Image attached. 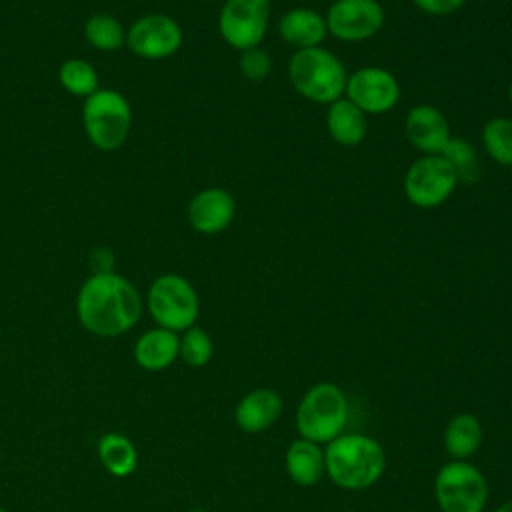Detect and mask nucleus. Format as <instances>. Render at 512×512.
I'll use <instances>...</instances> for the list:
<instances>
[{
    "label": "nucleus",
    "instance_id": "nucleus-1",
    "mask_svg": "<svg viewBox=\"0 0 512 512\" xmlns=\"http://www.w3.org/2000/svg\"><path fill=\"white\" fill-rule=\"evenodd\" d=\"M142 308L144 302L138 288L116 272L92 274L76 296L80 324L100 338H114L134 328Z\"/></svg>",
    "mask_w": 512,
    "mask_h": 512
},
{
    "label": "nucleus",
    "instance_id": "nucleus-2",
    "mask_svg": "<svg viewBox=\"0 0 512 512\" xmlns=\"http://www.w3.org/2000/svg\"><path fill=\"white\" fill-rule=\"evenodd\" d=\"M324 466L330 480L344 490H364L376 484L384 472L382 446L364 434H340L324 450Z\"/></svg>",
    "mask_w": 512,
    "mask_h": 512
},
{
    "label": "nucleus",
    "instance_id": "nucleus-3",
    "mask_svg": "<svg viewBox=\"0 0 512 512\" xmlns=\"http://www.w3.org/2000/svg\"><path fill=\"white\" fill-rule=\"evenodd\" d=\"M288 78L300 96L318 104H332L342 98L348 74L338 56L316 46L298 50L290 58Z\"/></svg>",
    "mask_w": 512,
    "mask_h": 512
},
{
    "label": "nucleus",
    "instance_id": "nucleus-4",
    "mask_svg": "<svg viewBox=\"0 0 512 512\" xmlns=\"http://www.w3.org/2000/svg\"><path fill=\"white\" fill-rule=\"evenodd\" d=\"M348 420V402L340 386L332 382L314 384L300 400L296 410V428L300 438L316 444H328L344 432Z\"/></svg>",
    "mask_w": 512,
    "mask_h": 512
},
{
    "label": "nucleus",
    "instance_id": "nucleus-5",
    "mask_svg": "<svg viewBox=\"0 0 512 512\" xmlns=\"http://www.w3.org/2000/svg\"><path fill=\"white\" fill-rule=\"evenodd\" d=\"M82 122L88 140L104 150L120 148L132 126V110L128 100L116 90H96L82 106Z\"/></svg>",
    "mask_w": 512,
    "mask_h": 512
},
{
    "label": "nucleus",
    "instance_id": "nucleus-6",
    "mask_svg": "<svg viewBox=\"0 0 512 512\" xmlns=\"http://www.w3.org/2000/svg\"><path fill=\"white\" fill-rule=\"evenodd\" d=\"M146 308L160 328L178 334L194 326L200 302L194 286L184 276L162 274L148 288Z\"/></svg>",
    "mask_w": 512,
    "mask_h": 512
},
{
    "label": "nucleus",
    "instance_id": "nucleus-7",
    "mask_svg": "<svg viewBox=\"0 0 512 512\" xmlns=\"http://www.w3.org/2000/svg\"><path fill=\"white\" fill-rule=\"evenodd\" d=\"M434 494L442 512H484L488 482L470 462L452 460L436 474Z\"/></svg>",
    "mask_w": 512,
    "mask_h": 512
},
{
    "label": "nucleus",
    "instance_id": "nucleus-8",
    "mask_svg": "<svg viewBox=\"0 0 512 512\" xmlns=\"http://www.w3.org/2000/svg\"><path fill=\"white\" fill-rule=\"evenodd\" d=\"M458 180L440 154H424L404 176V194L418 208H436L448 200Z\"/></svg>",
    "mask_w": 512,
    "mask_h": 512
},
{
    "label": "nucleus",
    "instance_id": "nucleus-9",
    "mask_svg": "<svg viewBox=\"0 0 512 512\" xmlns=\"http://www.w3.org/2000/svg\"><path fill=\"white\" fill-rule=\"evenodd\" d=\"M268 18L270 0H226L218 14V30L226 44L244 52L262 42Z\"/></svg>",
    "mask_w": 512,
    "mask_h": 512
},
{
    "label": "nucleus",
    "instance_id": "nucleus-10",
    "mask_svg": "<svg viewBox=\"0 0 512 512\" xmlns=\"http://www.w3.org/2000/svg\"><path fill=\"white\" fill-rule=\"evenodd\" d=\"M346 98L364 114H384L400 98V84L392 72L378 66H364L346 80Z\"/></svg>",
    "mask_w": 512,
    "mask_h": 512
},
{
    "label": "nucleus",
    "instance_id": "nucleus-11",
    "mask_svg": "<svg viewBox=\"0 0 512 512\" xmlns=\"http://www.w3.org/2000/svg\"><path fill=\"white\" fill-rule=\"evenodd\" d=\"M180 24L166 14H146L132 22L126 32V44L134 54L148 60L168 58L182 46Z\"/></svg>",
    "mask_w": 512,
    "mask_h": 512
},
{
    "label": "nucleus",
    "instance_id": "nucleus-12",
    "mask_svg": "<svg viewBox=\"0 0 512 512\" xmlns=\"http://www.w3.org/2000/svg\"><path fill=\"white\" fill-rule=\"evenodd\" d=\"M328 32L344 42L372 38L384 24V10L376 0H336L326 14Z\"/></svg>",
    "mask_w": 512,
    "mask_h": 512
},
{
    "label": "nucleus",
    "instance_id": "nucleus-13",
    "mask_svg": "<svg viewBox=\"0 0 512 512\" xmlns=\"http://www.w3.org/2000/svg\"><path fill=\"white\" fill-rule=\"evenodd\" d=\"M236 214L234 196L224 188L200 190L188 204V222L200 234H218Z\"/></svg>",
    "mask_w": 512,
    "mask_h": 512
},
{
    "label": "nucleus",
    "instance_id": "nucleus-14",
    "mask_svg": "<svg viewBox=\"0 0 512 512\" xmlns=\"http://www.w3.org/2000/svg\"><path fill=\"white\" fill-rule=\"evenodd\" d=\"M404 130L410 144L424 154H440L450 140L448 120L438 108L430 104H418L410 108L406 114Z\"/></svg>",
    "mask_w": 512,
    "mask_h": 512
},
{
    "label": "nucleus",
    "instance_id": "nucleus-15",
    "mask_svg": "<svg viewBox=\"0 0 512 512\" xmlns=\"http://www.w3.org/2000/svg\"><path fill=\"white\" fill-rule=\"evenodd\" d=\"M282 412V398L272 388H256L248 392L234 410V420L242 432L258 434L270 428Z\"/></svg>",
    "mask_w": 512,
    "mask_h": 512
},
{
    "label": "nucleus",
    "instance_id": "nucleus-16",
    "mask_svg": "<svg viewBox=\"0 0 512 512\" xmlns=\"http://www.w3.org/2000/svg\"><path fill=\"white\" fill-rule=\"evenodd\" d=\"M180 350V336L166 328L146 330L134 344V360L142 370L160 372L174 364Z\"/></svg>",
    "mask_w": 512,
    "mask_h": 512
},
{
    "label": "nucleus",
    "instance_id": "nucleus-17",
    "mask_svg": "<svg viewBox=\"0 0 512 512\" xmlns=\"http://www.w3.org/2000/svg\"><path fill=\"white\" fill-rule=\"evenodd\" d=\"M280 36L294 48H316L324 42L328 28L326 20L310 8H292L282 14L278 24Z\"/></svg>",
    "mask_w": 512,
    "mask_h": 512
},
{
    "label": "nucleus",
    "instance_id": "nucleus-18",
    "mask_svg": "<svg viewBox=\"0 0 512 512\" xmlns=\"http://www.w3.org/2000/svg\"><path fill=\"white\" fill-rule=\"evenodd\" d=\"M286 470L294 484L314 486L326 472L324 450L312 440H294L286 450Z\"/></svg>",
    "mask_w": 512,
    "mask_h": 512
},
{
    "label": "nucleus",
    "instance_id": "nucleus-19",
    "mask_svg": "<svg viewBox=\"0 0 512 512\" xmlns=\"http://www.w3.org/2000/svg\"><path fill=\"white\" fill-rule=\"evenodd\" d=\"M326 128L342 146H356L366 136V114L348 98H338L328 106Z\"/></svg>",
    "mask_w": 512,
    "mask_h": 512
},
{
    "label": "nucleus",
    "instance_id": "nucleus-20",
    "mask_svg": "<svg viewBox=\"0 0 512 512\" xmlns=\"http://www.w3.org/2000/svg\"><path fill=\"white\" fill-rule=\"evenodd\" d=\"M96 452L102 468L116 478L130 476L138 466V450L134 442L122 432L102 434Z\"/></svg>",
    "mask_w": 512,
    "mask_h": 512
},
{
    "label": "nucleus",
    "instance_id": "nucleus-21",
    "mask_svg": "<svg viewBox=\"0 0 512 512\" xmlns=\"http://www.w3.org/2000/svg\"><path fill=\"white\" fill-rule=\"evenodd\" d=\"M480 444H482V426L476 416L464 412V414H456L448 422L444 430V446L454 460L470 458L472 454H476Z\"/></svg>",
    "mask_w": 512,
    "mask_h": 512
},
{
    "label": "nucleus",
    "instance_id": "nucleus-22",
    "mask_svg": "<svg viewBox=\"0 0 512 512\" xmlns=\"http://www.w3.org/2000/svg\"><path fill=\"white\" fill-rule=\"evenodd\" d=\"M440 156L450 164L458 182H462V184L478 182V178H480V160H478V154H476L474 146L468 140H464L460 136H456V138L450 136V140L442 148Z\"/></svg>",
    "mask_w": 512,
    "mask_h": 512
},
{
    "label": "nucleus",
    "instance_id": "nucleus-23",
    "mask_svg": "<svg viewBox=\"0 0 512 512\" xmlns=\"http://www.w3.org/2000/svg\"><path fill=\"white\" fill-rule=\"evenodd\" d=\"M84 36L98 50H118L126 44V30L112 14H94L84 24Z\"/></svg>",
    "mask_w": 512,
    "mask_h": 512
},
{
    "label": "nucleus",
    "instance_id": "nucleus-24",
    "mask_svg": "<svg viewBox=\"0 0 512 512\" xmlns=\"http://www.w3.org/2000/svg\"><path fill=\"white\" fill-rule=\"evenodd\" d=\"M482 144L500 166H512V120L492 118L482 128Z\"/></svg>",
    "mask_w": 512,
    "mask_h": 512
},
{
    "label": "nucleus",
    "instance_id": "nucleus-25",
    "mask_svg": "<svg viewBox=\"0 0 512 512\" xmlns=\"http://www.w3.org/2000/svg\"><path fill=\"white\" fill-rule=\"evenodd\" d=\"M58 80L74 96H92L98 90V74L94 66L80 58L66 60L58 70Z\"/></svg>",
    "mask_w": 512,
    "mask_h": 512
},
{
    "label": "nucleus",
    "instance_id": "nucleus-26",
    "mask_svg": "<svg viewBox=\"0 0 512 512\" xmlns=\"http://www.w3.org/2000/svg\"><path fill=\"white\" fill-rule=\"evenodd\" d=\"M214 344L210 334L200 326H190L180 336V350L178 358H182L184 364L190 368H202L212 360Z\"/></svg>",
    "mask_w": 512,
    "mask_h": 512
},
{
    "label": "nucleus",
    "instance_id": "nucleus-27",
    "mask_svg": "<svg viewBox=\"0 0 512 512\" xmlns=\"http://www.w3.org/2000/svg\"><path fill=\"white\" fill-rule=\"evenodd\" d=\"M272 70V60L266 50L262 48H248L240 56V72L244 78L260 82L264 80Z\"/></svg>",
    "mask_w": 512,
    "mask_h": 512
},
{
    "label": "nucleus",
    "instance_id": "nucleus-28",
    "mask_svg": "<svg viewBox=\"0 0 512 512\" xmlns=\"http://www.w3.org/2000/svg\"><path fill=\"white\" fill-rule=\"evenodd\" d=\"M422 12L432 16H446L460 10L466 0H412Z\"/></svg>",
    "mask_w": 512,
    "mask_h": 512
},
{
    "label": "nucleus",
    "instance_id": "nucleus-29",
    "mask_svg": "<svg viewBox=\"0 0 512 512\" xmlns=\"http://www.w3.org/2000/svg\"><path fill=\"white\" fill-rule=\"evenodd\" d=\"M494 512H512V500L504 502V504H502V506H498Z\"/></svg>",
    "mask_w": 512,
    "mask_h": 512
},
{
    "label": "nucleus",
    "instance_id": "nucleus-30",
    "mask_svg": "<svg viewBox=\"0 0 512 512\" xmlns=\"http://www.w3.org/2000/svg\"><path fill=\"white\" fill-rule=\"evenodd\" d=\"M508 100H510V104H512V82H510V86H508Z\"/></svg>",
    "mask_w": 512,
    "mask_h": 512
},
{
    "label": "nucleus",
    "instance_id": "nucleus-31",
    "mask_svg": "<svg viewBox=\"0 0 512 512\" xmlns=\"http://www.w3.org/2000/svg\"><path fill=\"white\" fill-rule=\"evenodd\" d=\"M0 512H8V510H6V508H2V506H0Z\"/></svg>",
    "mask_w": 512,
    "mask_h": 512
}]
</instances>
